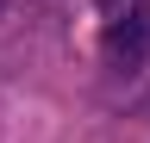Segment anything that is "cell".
<instances>
[{"mask_svg": "<svg viewBox=\"0 0 150 143\" xmlns=\"http://www.w3.org/2000/svg\"><path fill=\"white\" fill-rule=\"evenodd\" d=\"M94 6H100V13H106V19H119V13L131 6V0H94Z\"/></svg>", "mask_w": 150, "mask_h": 143, "instance_id": "cell-2", "label": "cell"}, {"mask_svg": "<svg viewBox=\"0 0 150 143\" xmlns=\"http://www.w3.org/2000/svg\"><path fill=\"white\" fill-rule=\"evenodd\" d=\"M106 62L112 68H138L150 56V0H131L119 19H106Z\"/></svg>", "mask_w": 150, "mask_h": 143, "instance_id": "cell-1", "label": "cell"}, {"mask_svg": "<svg viewBox=\"0 0 150 143\" xmlns=\"http://www.w3.org/2000/svg\"><path fill=\"white\" fill-rule=\"evenodd\" d=\"M0 6H6V0H0Z\"/></svg>", "mask_w": 150, "mask_h": 143, "instance_id": "cell-3", "label": "cell"}]
</instances>
